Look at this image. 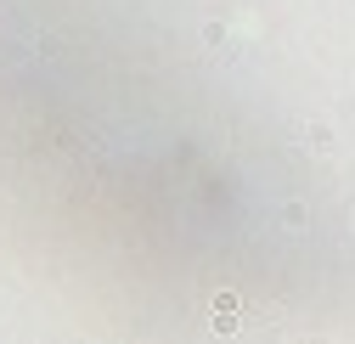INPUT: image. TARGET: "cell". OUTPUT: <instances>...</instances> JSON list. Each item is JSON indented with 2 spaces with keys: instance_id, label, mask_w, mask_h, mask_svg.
<instances>
[{
  "instance_id": "cell-1",
  "label": "cell",
  "mask_w": 355,
  "mask_h": 344,
  "mask_svg": "<svg viewBox=\"0 0 355 344\" xmlns=\"http://www.w3.org/2000/svg\"><path fill=\"white\" fill-rule=\"evenodd\" d=\"M214 333H237V299L232 293L214 299Z\"/></svg>"
}]
</instances>
